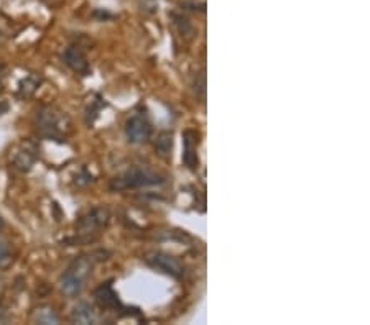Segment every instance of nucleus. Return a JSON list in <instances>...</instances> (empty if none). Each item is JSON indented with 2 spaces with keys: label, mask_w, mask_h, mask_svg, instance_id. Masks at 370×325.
<instances>
[{
  "label": "nucleus",
  "mask_w": 370,
  "mask_h": 325,
  "mask_svg": "<svg viewBox=\"0 0 370 325\" xmlns=\"http://www.w3.org/2000/svg\"><path fill=\"white\" fill-rule=\"evenodd\" d=\"M91 273H93V262H91L88 257H80L74 259L59 279V288L64 296H80L82 289L86 288V283H88Z\"/></svg>",
  "instance_id": "nucleus-1"
},
{
  "label": "nucleus",
  "mask_w": 370,
  "mask_h": 325,
  "mask_svg": "<svg viewBox=\"0 0 370 325\" xmlns=\"http://www.w3.org/2000/svg\"><path fill=\"white\" fill-rule=\"evenodd\" d=\"M38 130L48 138H63L71 130V122L63 112L56 110L55 107H43L37 112Z\"/></svg>",
  "instance_id": "nucleus-2"
},
{
  "label": "nucleus",
  "mask_w": 370,
  "mask_h": 325,
  "mask_svg": "<svg viewBox=\"0 0 370 325\" xmlns=\"http://www.w3.org/2000/svg\"><path fill=\"white\" fill-rule=\"evenodd\" d=\"M163 184V177L156 173L147 170V168L135 166L124 175L115 177L111 183L112 190H129V189H140L150 188V186Z\"/></svg>",
  "instance_id": "nucleus-3"
},
{
  "label": "nucleus",
  "mask_w": 370,
  "mask_h": 325,
  "mask_svg": "<svg viewBox=\"0 0 370 325\" xmlns=\"http://www.w3.org/2000/svg\"><path fill=\"white\" fill-rule=\"evenodd\" d=\"M125 135H127L129 141L133 145H140L145 143L151 135V125L148 119L142 114H135L130 117L125 124Z\"/></svg>",
  "instance_id": "nucleus-4"
},
{
  "label": "nucleus",
  "mask_w": 370,
  "mask_h": 325,
  "mask_svg": "<svg viewBox=\"0 0 370 325\" xmlns=\"http://www.w3.org/2000/svg\"><path fill=\"white\" fill-rule=\"evenodd\" d=\"M147 263L155 270L165 273V275L173 276V278L180 279L185 275V268L178 262L175 257H169L167 253H154L150 258H147Z\"/></svg>",
  "instance_id": "nucleus-5"
},
{
  "label": "nucleus",
  "mask_w": 370,
  "mask_h": 325,
  "mask_svg": "<svg viewBox=\"0 0 370 325\" xmlns=\"http://www.w3.org/2000/svg\"><path fill=\"white\" fill-rule=\"evenodd\" d=\"M109 217L111 215H109L107 209H94L81 217L80 222L76 224V228L80 230V233H93L99 230V228L106 227Z\"/></svg>",
  "instance_id": "nucleus-6"
},
{
  "label": "nucleus",
  "mask_w": 370,
  "mask_h": 325,
  "mask_svg": "<svg viewBox=\"0 0 370 325\" xmlns=\"http://www.w3.org/2000/svg\"><path fill=\"white\" fill-rule=\"evenodd\" d=\"M64 61H66L73 71L80 72V75H88L89 72L88 59H86V56L77 48H69L66 53H64Z\"/></svg>",
  "instance_id": "nucleus-7"
},
{
  "label": "nucleus",
  "mask_w": 370,
  "mask_h": 325,
  "mask_svg": "<svg viewBox=\"0 0 370 325\" xmlns=\"http://www.w3.org/2000/svg\"><path fill=\"white\" fill-rule=\"evenodd\" d=\"M196 132H186L185 133V159L186 166L191 168V170H196L198 168V155H196V146H198V140H196Z\"/></svg>",
  "instance_id": "nucleus-8"
},
{
  "label": "nucleus",
  "mask_w": 370,
  "mask_h": 325,
  "mask_svg": "<svg viewBox=\"0 0 370 325\" xmlns=\"http://www.w3.org/2000/svg\"><path fill=\"white\" fill-rule=\"evenodd\" d=\"M71 320L74 324H95L98 315H95L94 307L88 304V302H81L74 307Z\"/></svg>",
  "instance_id": "nucleus-9"
},
{
  "label": "nucleus",
  "mask_w": 370,
  "mask_h": 325,
  "mask_svg": "<svg viewBox=\"0 0 370 325\" xmlns=\"http://www.w3.org/2000/svg\"><path fill=\"white\" fill-rule=\"evenodd\" d=\"M95 297H98L99 304L102 307H109V309H115L119 306V299H117L114 289L111 284H102L101 288L95 291Z\"/></svg>",
  "instance_id": "nucleus-10"
},
{
  "label": "nucleus",
  "mask_w": 370,
  "mask_h": 325,
  "mask_svg": "<svg viewBox=\"0 0 370 325\" xmlns=\"http://www.w3.org/2000/svg\"><path fill=\"white\" fill-rule=\"evenodd\" d=\"M156 151L162 156H167L172 151V133H162L155 145Z\"/></svg>",
  "instance_id": "nucleus-11"
},
{
  "label": "nucleus",
  "mask_w": 370,
  "mask_h": 325,
  "mask_svg": "<svg viewBox=\"0 0 370 325\" xmlns=\"http://www.w3.org/2000/svg\"><path fill=\"white\" fill-rule=\"evenodd\" d=\"M37 322L40 324H58L59 319L53 309H40L37 314Z\"/></svg>",
  "instance_id": "nucleus-12"
},
{
  "label": "nucleus",
  "mask_w": 370,
  "mask_h": 325,
  "mask_svg": "<svg viewBox=\"0 0 370 325\" xmlns=\"http://www.w3.org/2000/svg\"><path fill=\"white\" fill-rule=\"evenodd\" d=\"M10 251H8L7 245L0 244V268H6L10 263Z\"/></svg>",
  "instance_id": "nucleus-13"
},
{
  "label": "nucleus",
  "mask_w": 370,
  "mask_h": 325,
  "mask_svg": "<svg viewBox=\"0 0 370 325\" xmlns=\"http://www.w3.org/2000/svg\"><path fill=\"white\" fill-rule=\"evenodd\" d=\"M8 108H10V107H8V104L6 101H0V115L6 114Z\"/></svg>",
  "instance_id": "nucleus-14"
},
{
  "label": "nucleus",
  "mask_w": 370,
  "mask_h": 325,
  "mask_svg": "<svg viewBox=\"0 0 370 325\" xmlns=\"http://www.w3.org/2000/svg\"><path fill=\"white\" fill-rule=\"evenodd\" d=\"M7 317H6V312L2 311V307H0V322H6Z\"/></svg>",
  "instance_id": "nucleus-15"
},
{
  "label": "nucleus",
  "mask_w": 370,
  "mask_h": 325,
  "mask_svg": "<svg viewBox=\"0 0 370 325\" xmlns=\"http://www.w3.org/2000/svg\"><path fill=\"white\" fill-rule=\"evenodd\" d=\"M3 227V219H2V217H0V228H2Z\"/></svg>",
  "instance_id": "nucleus-16"
},
{
  "label": "nucleus",
  "mask_w": 370,
  "mask_h": 325,
  "mask_svg": "<svg viewBox=\"0 0 370 325\" xmlns=\"http://www.w3.org/2000/svg\"><path fill=\"white\" fill-rule=\"evenodd\" d=\"M0 43H2V33H0Z\"/></svg>",
  "instance_id": "nucleus-17"
}]
</instances>
